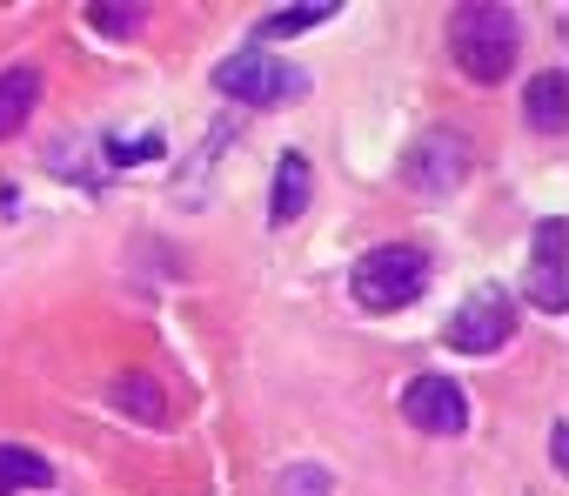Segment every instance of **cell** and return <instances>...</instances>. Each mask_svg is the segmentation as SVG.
<instances>
[{
  "mask_svg": "<svg viewBox=\"0 0 569 496\" xmlns=\"http://www.w3.org/2000/svg\"><path fill=\"white\" fill-rule=\"evenodd\" d=\"M309 201H316V168H309V155H302V148H289V155L274 161L268 228H289V221H302V215H309Z\"/></svg>",
  "mask_w": 569,
  "mask_h": 496,
  "instance_id": "8",
  "label": "cell"
},
{
  "mask_svg": "<svg viewBox=\"0 0 569 496\" xmlns=\"http://www.w3.org/2000/svg\"><path fill=\"white\" fill-rule=\"evenodd\" d=\"M469 168H476V148L456 128H422L409 141V155H402V181L416 195H456L469 181Z\"/></svg>",
  "mask_w": 569,
  "mask_h": 496,
  "instance_id": "4",
  "label": "cell"
},
{
  "mask_svg": "<svg viewBox=\"0 0 569 496\" xmlns=\"http://www.w3.org/2000/svg\"><path fill=\"white\" fill-rule=\"evenodd\" d=\"M274 496H336V476L322 463H289L274 476Z\"/></svg>",
  "mask_w": 569,
  "mask_h": 496,
  "instance_id": "16",
  "label": "cell"
},
{
  "mask_svg": "<svg viewBox=\"0 0 569 496\" xmlns=\"http://www.w3.org/2000/svg\"><path fill=\"white\" fill-rule=\"evenodd\" d=\"M214 88H221L228 101H241V108H274V101L309 95V75H302L296 61H274L268 48H241V54H228V61L214 68Z\"/></svg>",
  "mask_w": 569,
  "mask_h": 496,
  "instance_id": "3",
  "label": "cell"
},
{
  "mask_svg": "<svg viewBox=\"0 0 569 496\" xmlns=\"http://www.w3.org/2000/svg\"><path fill=\"white\" fill-rule=\"evenodd\" d=\"M562 436H569V429L556 423V429H549V463H556V469H569V443H562Z\"/></svg>",
  "mask_w": 569,
  "mask_h": 496,
  "instance_id": "17",
  "label": "cell"
},
{
  "mask_svg": "<svg viewBox=\"0 0 569 496\" xmlns=\"http://www.w3.org/2000/svg\"><path fill=\"white\" fill-rule=\"evenodd\" d=\"M141 21H148L141 0H94V8H88V28L94 34H134Z\"/></svg>",
  "mask_w": 569,
  "mask_h": 496,
  "instance_id": "15",
  "label": "cell"
},
{
  "mask_svg": "<svg viewBox=\"0 0 569 496\" xmlns=\"http://www.w3.org/2000/svg\"><path fill=\"white\" fill-rule=\"evenodd\" d=\"M108 403H121V409H128V416H141V423H161V416H168V403H161L154 376H114V383H108Z\"/></svg>",
  "mask_w": 569,
  "mask_h": 496,
  "instance_id": "13",
  "label": "cell"
},
{
  "mask_svg": "<svg viewBox=\"0 0 569 496\" xmlns=\"http://www.w3.org/2000/svg\"><path fill=\"white\" fill-rule=\"evenodd\" d=\"M48 483H54L48 456H34V449H14V443H0V496H21V489H48Z\"/></svg>",
  "mask_w": 569,
  "mask_h": 496,
  "instance_id": "12",
  "label": "cell"
},
{
  "mask_svg": "<svg viewBox=\"0 0 569 496\" xmlns=\"http://www.w3.org/2000/svg\"><path fill=\"white\" fill-rule=\"evenodd\" d=\"M509 336H516V302H509V289H496V282L469 289V302L449 316V349H456V356H496Z\"/></svg>",
  "mask_w": 569,
  "mask_h": 496,
  "instance_id": "6",
  "label": "cell"
},
{
  "mask_svg": "<svg viewBox=\"0 0 569 496\" xmlns=\"http://www.w3.org/2000/svg\"><path fill=\"white\" fill-rule=\"evenodd\" d=\"M422 289H429V256H422L416 241H382V248H369V256L356 262V276H349V296H356V309H369V316H396V309H409Z\"/></svg>",
  "mask_w": 569,
  "mask_h": 496,
  "instance_id": "2",
  "label": "cell"
},
{
  "mask_svg": "<svg viewBox=\"0 0 569 496\" xmlns=\"http://www.w3.org/2000/svg\"><path fill=\"white\" fill-rule=\"evenodd\" d=\"M402 416H409L422 436H462V429H469V396H462V383L422 369V376L402 383Z\"/></svg>",
  "mask_w": 569,
  "mask_h": 496,
  "instance_id": "7",
  "label": "cell"
},
{
  "mask_svg": "<svg viewBox=\"0 0 569 496\" xmlns=\"http://www.w3.org/2000/svg\"><path fill=\"white\" fill-rule=\"evenodd\" d=\"M522 121L536 135H562V68H542L522 81Z\"/></svg>",
  "mask_w": 569,
  "mask_h": 496,
  "instance_id": "10",
  "label": "cell"
},
{
  "mask_svg": "<svg viewBox=\"0 0 569 496\" xmlns=\"http://www.w3.org/2000/svg\"><path fill=\"white\" fill-rule=\"evenodd\" d=\"M34 115H41V68H28V61L0 68V141H14Z\"/></svg>",
  "mask_w": 569,
  "mask_h": 496,
  "instance_id": "9",
  "label": "cell"
},
{
  "mask_svg": "<svg viewBox=\"0 0 569 496\" xmlns=\"http://www.w3.org/2000/svg\"><path fill=\"white\" fill-rule=\"evenodd\" d=\"M449 54L469 81H509L516 54H522V21L516 8H502V0H469V8L449 14Z\"/></svg>",
  "mask_w": 569,
  "mask_h": 496,
  "instance_id": "1",
  "label": "cell"
},
{
  "mask_svg": "<svg viewBox=\"0 0 569 496\" xmlns=\"http://www.w3.org/2000/svg\"><path fill=\"white\" fill-rule=\"evenodd\" d=\"M522 296H529L542 316H562V309H569V228H562V215H542L536 235H529Z\"/></svg>",
  "mask_w": 569,
  "mask_h": 496,
  "instance_id": "5",
  "label": "cell"
},
{
  "mask_svg": "<svg viewBox=\"0 0 569 496\" xmlns=\"http://www.w3.org/2000/svg\"><path fill=\"white\" fill-rule=\"evenodd\" d=\"M336 8H342V0H289L281 14H268V21L254 28V48H268V41H289V34H309V28L336 21Z\"/></svg>",
  "mask_w": 569,
  "mask_h": 496,
  "instance_id": "11",
  "label": "cell"
},
{
  "mask_svg": "<svg viewBox=\"0 0 569 496\" xmlns=\"http://www.w3.org/2000/svg\"><path fill=\"white\" fill-rule=\"evenodd\" d=\"M101 161H108V168H141V161H161V128H141V135H108V141H101Z\"/></svg>",
  "mask_w": 569,
  "mask_h": 496,
  "instance_id": "14",
  "label": "cell"
}]
</instances>
